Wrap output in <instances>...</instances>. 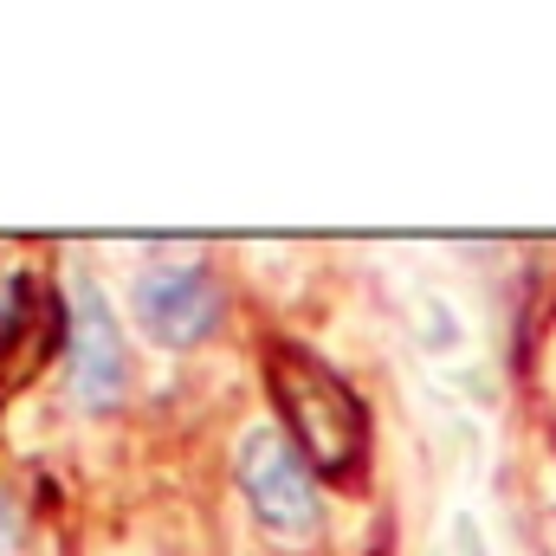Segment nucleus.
Here are the masks:
<instances>
[{
	"label": "nucleus",
	"instance_id": "7ed1b4c3",
	"mask_svg": "<svg viewBox=\"0 0 556 556\" xmlns=\"http://www.w3.org/2000/svg\"><path fill=\"white\" fill-rule=\"evenodd\" d=\"M130 311H137L142 337L162 350H194L227 324V291L207 266H149L130 285Z\"/></svg>",
	"mask_w": 556,
	"mask_h": 556
},
{
	"label": "nucleus",
	"instance_id": "39448f33",
	"mask_svg": "<svg viewBox=\"0 0 556 556\" xmlns=\"http://www.w3.org/2000/svg\"><path fill=\"white\" fill-rule=\"evenodd\" d=\"M26 324H33V278L7 273V278H0V356H13V350H20Z\"/></svg>",
	"mask_w": 556,
	"mask_h": 556
},
{
	"label": "nucleus",
	"instance_id": "20e7f679",
	"mask_svg": "<svg viewBox=\"0 0 556 556\" xmlns=\"http://www.w3.org/2000/svg\"><path fill=\"white\" fill-rule=\"evenodd\" d=\"M72 395L85 415H111L130 395V356H124V330L104 304V291L91 278H78L72 291Z\"/></svg>",
	"mask_w": 556,
	"mask_h": 556
},
{
	"label": "nucleus",
	"instance_id": "f257e3e1",
	"mask_svg": "<svg viewBox=\"0 0 556 556\" xmlns=\"http://www.w3.org/2000/svg\"><path fill=\"white\" fill-rule=\"evenodd\" d=\"M266 389L291 433V446L311 459L324 479H356L369 466V408L363 395L304 343H273L266 356Z\"/></svg>",
	"mask_w": 556,
	"mask_h": 556
},
{
	"label": "nucleus",
	"instance_id": "f03ea898",
	"mask_svg": "<svg viewBox=\"0 0 556 556\" xmlns=\"http://www.w3.org/2000/svg\"><path fill=\"white\" fill-rule=\"evenodd\" d=\"M233 466H240V492L253 498V511H260V525H266L273 538H291V544H298V538L317 531L311 459L291 446L285 427H253V433L240 440Z\"/></svg>",
	"mask_w": 556,
	"mask_h": 556
}]
</instances>
